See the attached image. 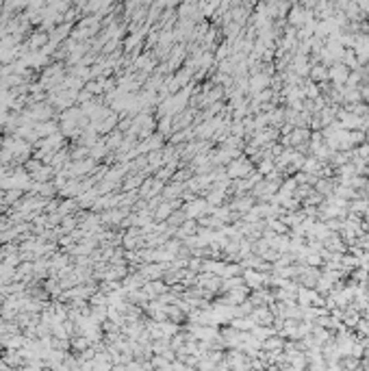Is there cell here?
I'll return each instance as SVG.
<instances>
[{
    "mask_svg": "<svg viewBox=\"0 0 369 371\" xmlns=\"http://www.w3.org/2000/svg\"><path fill=\"white\" fill-rule=\"evenodd\" d=\"M326 74H328V72H326V69H321V67L313 69V76H315L317 81H321V78H326Z\"/></svg>",
    "mask_w": 369,
    "mask_h": 371,
    "instance_id": "1",
    "label": "cell"
},
{
    "mask_svg": "<svg viewBox=\"0 0 369 371\" xmlns=\"http://www.w3.org/2000/svg\"><path fill=\"white\" fill-rule=\"evenodd\" d=\"M333 74H334V78H341V81H343L345 78V67H337V69H333Z\"/></svg>",
    "mask_w": 369,
    "mask_h": 371,
    "instance_id": "2",
    "label": "cell"
}]
</instances>
